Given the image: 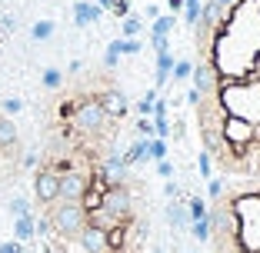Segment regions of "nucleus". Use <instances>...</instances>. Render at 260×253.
<instances>
[{
  "label": "nucleus",
  "instance_id": "26",
  "mask_svg": "<svg viewBox=\"0 0 260 253\" xmlns=\"http://www.w3.org/2000/svg\"><path fill=\"white\" fill-rule=\"evenodd\" d=\"M157 97H160L157 90H147L144 97L137 100V114H140V117H153V103H157Z\"/></svg>",
  "mask_w": 260,
  "mask_h": 253
},
{
  "label": "nucleus",
  "instance_id": "28",
  "mask_svg": "<svg viewBox=\"0 0 260 253\" xmlns=\"http://www.w3.org/2000/svg\"><path fill=\"white\" fill-rule=\"evenodd\" d=\"M40 80H44V87H47V90H60V84H63V74H60L57 67H47V70H44V77H40Z\"/></svg>",
  "mask_w": 260,
  "mask_h": 253
},
{
  "label": "nucleus",
  "instance_id": "34",
  "mask_svg": "<svg viewBox=\"0 0 260 253\" xmlns=\"http://www.w3.org/2000/svg\"><path fill=\"white\" fill-rule=\"evenodd\" d=\"M10 213H14V216H23V213H30V207H27V200H23V197L10 200Z\"/></svg>",
  "mask_w": 260,
  "mask_h": 253
},
{
  "label": "nucleus",
  "instance_id": "2",
  "mask_svg": "<svg viewBox=\"0 0 260 253\" xmlns=\"http://www.w3.org/2000/svg\"><path fill=\"white\" fill-rule=\"evenodd\" d=\"M44 216L50 220V230H54L57 240H74L87 223V210L77 200H54Z\"/></svg>",
  "mask_w": 260,
  "mask_h": 253
},
{
  "label": "nucleus",
  "instance_id": "11",
  "mask_svg": "<svg viewBox=\"0 0 260 253\" xmlns=\"http://www.w3.org/2000/svg\"><path fill=\"white\" fill-rule=\"evenodd\" d=\"M104 17V7H97L93 0H77L74 4V23L77 27H90Z\"/></svg>",
  "mask_w": 260,
  "mask_h": 253
},
{
  "label": "nucleus",
  "instance_id": "32",
  "mask_svg": "<svg viewBox=\"0 0 260 253\" xmlns=\"http://www.w3.org/2000/svg\"><path fill=\"white\" fill-rule=\"evenodd\" d=\"M204 100H207V97L197 90V87H190V90H187V103H190L193 110H200V107H204Z\"/></svg>",
  "mask_w": 260,
  "mask_h": 253
},
{
  "label": "nucleus",
  "instance_id": "8",
  "mask_svg": "<svg viewBox=\"0 0 260 253\" xmlns=\"http://www.w3.org/2000/svg\"><path fill=\"white\" fill-rule=\"evenodd\" d=\"M77 246L84 253H114L107 243V230H100V227H93V223H84V230L77 233Z\"/></svg>",
  "mask_w": 260,
  "mask_h": 253
},
{
  "label": "nucleus",
  "instance_id": "23",
  "mask_svg": "<svg viewBox=\"0 0 260 253\" xmlns=\"http://www.w3.org/2000/svg\"><path fill=\"white\" fill-rule=\"evenodd\" d=\"M190 70H193V60L177 57V60H174V70H170V77H174V80H190Z\"/></svg>",
  "mask_w": 260,
  "mask_h": 253
},
{
  "label": "nucleus",
  "instance_id": "42",
  "mask_svg": "<svg viewBox=\"0 0 260 253\" xmlns=\"http://www.w3.org/2000/svg\"><path fill=\"white\" fill-rule=\"evenodd\" d=\"M214 4H217V7H223V10H234L240 0H214Z\"/></svg>",
  "mask_w": 260,
  "mask_h": 253
},
{
  "label": "nucleus",
  "instance_id": "10",
  "mask_svg": "<svg viewBox=\"0 0 260 253\" xmlns=\"http://www.w3.org/2000/svg\"><path fill=\"white\" fill-rule=\"evenodd\" d=\"M97 100H100V107H104V114H107V117H123V114H127V107H130V100H127V93H123V90H104Z\"/></svg>",
  "mask_w": 260,
  "mask_h": 253
},
{
  "label": "nucleus",
  "instance_id": "33",
  "mask_svg": "<svg viewBox=\"0 0 260 253\" xmlns=\"http://www.w3.org/2000/svg\"><path fill=\"white\" fill-rule=\"evenodd\" d=\"M137 133L147 137V140L153 137V120H150V117H140V120H137Z\"/></svg>",
  "mask_w": 260,
  "mask_h": 253
},
{
  "label": "nucleus",
  "instance_id": "12",
  "mask_svg": "<svg viewBox=\"0 0 260 253\" xmlns=\"http://www.w3.org/2000/svg\"><path fill=\"white\" fill-rule=\"evenodd\" d=\"M167 223H170V230H187L190 227V213H187L184 200H170L167 203Z\"/></svg>",
  "mask_w": 260,
  "mask_h": 253
},
{
  "label": "nucleus",
  "instance_id": "6",
  "mask_svg": "<svg viewBox=\"0 0 260 253\" xmlns=\"http://www.w3.org/2000/svg\"><path fill=\"white\" fill-rule=\"evenodd\" d=\"M90 187H93V176L74 163L70 170H63V173H60V197H57V200H77V203H80L84 193L90 190Z\"/></svg>",
  "mask_w": 260,
  "mask_h": 253
},
{
  "label": "nucleus",
  "instance_id": "9",
  "mask_svg": "<svg viewBox=\"0 0 260 253\" xmlns=\"http://www.w3.org/2000/svg\"><path fill=\"white\" fill-rule=\"evenodd\" d=\"M190 80H193V87H197L204 97H210V93L217 90V67L214 63H193Z\"/></svg>",
  "mask_w": 260,
  "mask_h": 253
},
{
  "label": "nucleus",
  "instance_id": "13",
  "mask_svg": "<svg viewBox=\"0 0 260 253\" xmlns=\"http://www.w3.org/2000/svg\"><path fill=\"white\" fill-rule=\"evenodd\" d=\"M17 140H20L17 123L10 117H0V150H17Z\"/></svg>",
  "mask_w": 260,
  "mask_h": 253
},
{
  "label": "nucleus",
  "instance_id": "7",
  "mask_svg": "<svg viewBox=\"0 0 260 253\" xmlns=\"http://www.w3.org/2000/svg\"><path fill=\"white\" fill-rule=\"evenodd\" d=\"M34 197H37L44 207H50V203L60 197V173H57L50 163L34 173Z\"/></svg>",
  "mask_w": 260,
  "mask_h": 253
},
{
  "label": "nucleus",
  "instance_id": "44",
  "mask_svg": "<svg viewBox=\"0 0 260 253\" xmlns=\"http://www.w3.org/2000/svg\"><path fill=\"white\" fill-rule=\"evenodd\" d=\"M184 253H197V250H184Z\"/></svg>",
  "mask_w": 260,
  "mask_h": 253
},
{
  "label": "nucleus",
  "instance_id": "36",
  "mask_svg": "<svg viewBox=\"0 0 260 253\" xmlns=\"http://www.w3.org/2000/svg\"><path fill=\"white\" fill-rule=\"evenodd\" d=\"M107 10H114L117 17H127V14H130V4H127V0H110Z\"/></svg>",
  "mask_w": 260,
  "mask_h": 253
},
{
  "label": "nucleus",
  "instance_id": "18",
  "mask_svg": "<svg viewBox=\"0 0 260 253\" xmlns=\"http://www.w3.org/2000/svg\"><path fill=\"white\" fill-rule=\"evenodd\" d=\"M14 240H20V243H30L34 240V216L23 213L14 220Z\"/></svg>",
  "mask_w": 260,
  "mask_h": 253
},
{
  "label": "nucleus",
  "instance_id": "39",
  "mask_svg": "<svg viewBox=\"0 0 260 253\" xmlns=\"http://www.w3.org/2000/svg\"><path fill=\"white\" fill-rule=\"evenodd\" d=\"M164 197L167 200H180V187H177L174 180H167V184H164Z\"/></svg>",
  "mask_w": 260,
  "mask_h": 253
},
{
  "label": "nucleus",
  "instance_id": "4",
  "mask_svg": "<svg viewBox=\"0 0 260 253\" xmlns=\"http://www.w3.org/2000/svg\"><path fill=\"white\" fill-rule=\"evenodd\" d=\"M250 97L253 100H244L230 84L223 87V107L230 110V117H240V120L260 127V84H250Z\"/></svg>",
  "mask_w": 260,
  "mask_h": 253
},
{
  "label": "nucleus",
  "instance_id": "37",
  "mask_svg": "<svg viewBox=\"0 0 260 253\" xmlns=\"http://www.w3.org/2000/svg\"><path fill=\"white\" fill-rule=\"evenodd\" d=\"M157 176L170 180V176H174V163H170V160H157Z\"/></svg>",
  "mask_w": 260,
  "mask_h": 253
},
{
  "label": "nucleus",
  "instance_id": "27",
  "mask_svg": "<svg viewBox=\"0 0 260 253\" xmlns=\"http://www.w3.org/2000/svg\"><path fill=\"white\" fill-rule=\"evenodd\" d=\"M117 47H120V57H137L140 50H144V44H140L137 37H123V40H117Z\"/></svg>",
  "mask_w": 260,
  "mask_h": 253
},
{
  "label": "nucleus",
  "instance_id": "19",
  "mask_svg": "<svg viewBox=\"0 0 260 253\" xmlns=\"http://www.w3.org/2000/svg\"><path fill=\"white\" fill-rule=\"evenodd\" d=\"M184 203H187V213H190V220H200V216L210 213V203H207L204 197H187Z\"/></svg>",
  "mask_w": 260,
  "mask_h": 253
},
{
  "label": "nucleus",
  "instance_id": "40",
  "mask_svg": "<svg viewBox=\"0 0 260 253\" xmlns=\"http://www.w3.org/2000/svg\"><path fill=\"white\" fill-rule=\"evenodd\" d=\"M0 253H23V243L20 240H7V243H0Z\"/></svg>",
  "mask_w": 260,
  "mask_h": 253
},
{
  "label": "nucleus",
  "instance_id": "20",
  "mask_svg": "<svg viewBox=\"0 0 260 253\" xmlns=\"http://www.w3.org/2000/svg\"><path fill=\"white\" fill-rule=\"evenodd\" d=\"M147 157H150L153 163H157V160H167V140L150 137V140H147Z\"/></svg>",
  "mask_w": 260,
  "mask_h": 253
},
{
  "label": "nucleus",
  "instance_id": "25",
  "mask_svg": "<svg viewBox=\"0 0 260 253\" xmlns=\"http://www.w3.org/2000/svg\"><path fill=\"white\" fill-rule=\"evenodd\" d=\"M120 30H123V37H140L144 20H140V17H134V14H127V17H123V23H120Z\"/></svg>",
  "mask_w": 260,
  "mask_h": 253
},
{
  "label": "nucleus",
  "instance_id": "43",
  "mask_svg": "<svg viewBox=\"0 0 260 253\" xmlns=\"http://www.w3.org/2000/svg\"><path fill=\"white\" fill-rule=\"evenodd\" d=\"M167 7H170V14H177V10L184 7V0H167Z\"/></svg>",
  "mask_w": 260,
  "mask_h": 253
},
{
  "label": "nucleus",
  "instance_id": "24",
  "mask_svg": "<svg viewBox=\"0 0 260 253\" xmlns=\"http://www.w3.org/2000/svg\"><path fill=\"white\" fill-rule=\"evenodd\" d=\"M200 4H204V0H184L180 14H184V23H187V27H193V23H197V17H200Z\"/></svg>",
  "mask_w": 260,
  "mask_h": 253
},
{
  "label": "nucleus",
  "instance_id": "17",
  "mask_svg": "<svg viewBox=\"0 0 260 253\" xmlns=\"http://www.w3.org/2000/svg\"><path fill=\"white\" fill-rule=\"evenodd\" d=\"M177 27V17L174 14H160L157 20H150V37H170Z\"/></svg>",
  "mask_w": 260,
  "mask_h": 253
},
{
  "label": "nucleus",
  "instance_id": "29",
  "mask_svg": "<svg viewBox=\"0 0 260 253\" xmlns=\"http://www.w3.org/2000/svg\"><path fill=\"white\" fill-rule=\"evenodd\" d=\"M104 67H107V70H117V67H120V47H117V40H110V44H107V54H104Z\"/></svg>",
  "mask_w": 260,
  "mask_h": 253
},
{
  "label": "nucleus",
  "instance_id": "3",
  "mask_svg": "<svg viewBox=\"0 0 260 253\" xmlns=\"http://www.w3.org/2000/svg\"><path fill=\"white\" fill-rule=\"evenodd\" d=\"M100 210L110 213L117 223H130L134 216V193L127 184H107L100 190Z\"/></svg>",
  "mask_w": 260,
  "mask_h": 253
},
{
  "label": "nucleus",
  "instance_id": "15",
  "mask_svg": "<svg viewBox=\"0 0 260 253\" xmlns=\"http://www.w3.org/2000/svg\"><path fill=\"white\" fill-rule=\"evenodd\" d=\"M170 70H174V54H170V50L157 54V70H153V84L164 87V84L170 80Z\"/></svg>",
  "mask_w": 260,
  "mask_h": 253
},
{
  "label": "nucleus",
  "instance_id": "41",
  "mask_svg": "<svg viewBox=\"0 0 260 253\" xmlns=\"http://www.w3.org/2000/svg\"><path fill=\"white\" fill-rule=\"evenodd\" d=\"M144 17H147V20H157V17H160V7H157V4H147V7H144Z\"/></svg>",
  "mask_w": 260,
  "mask_h": 253
},
{
  "label": "nucleus",
  "instance_id": "30",
  "mask_svg": "<svg viewBox=\"0 0 260 253\" xmlns=\"http://www.w3.org/2000/svg\"><path fill=\"white\" fill-rule=\"evenodd\" d=\"M150 120H153V137L167 140L170 130H174V127H170V120H167V114H164V117H150Z\"/></svg>",
  "mask_w": 260,
  "mask_h": 253
},
{
  "label": "nucleus",
  "instance_id": "5",
  "mask_svg": "<svg viewBox=\"0 0 260 253\" xmlns=\"http://www.w3.org/2000/svg\"><path fill=\"white\" fill-rule=\"evenodd\" d=\"M257 130H260V127H253V123L240 120V117H223V120H220V140H223V143H230L234 150H237V154L244 150L247 143H253Z\"/></svg>",
  "mask_w": 260,
  "mask_h": 253
},
{
  "label": "nucleus",
  "instance_id": "16",
  "mask_svg": "<svg viewBox=\"0 0 260 253\" xmlns=\"http://www.w3.org/2000/svg\"><path fill=\"white\" fill-rule=\"evenodd\" d=\"M187 230H190V237L197 240V243H207V240L214 237V227H210V213L200 216V220H190V227H187Z\"/></svg>",
  "mask_w": 260,
  "mask_h": 253
},
{
  "label": "nucleus",
  "instance_id": "22",
  "mask_svg": "<svg viewBox=\"0 0 260 253\" xmlns=\"http://www.w3.org/2000/svg\"><path fill=\"white\" fill-rule=\"evenodd\" d=\"M197 173H200V180L214 176V157H210V150H200L197 154Z\"/></svg>",
  "mask_w": 260,
  "mask_h": 253
},
{
  "label": "nucleus",
  "instance_id": "38",
  "mask_svg": "<svg viewBox=\"0 0 260 253\" xmlns=\"http://www.w3.org/2000/svg\"><path fill=\"white\" fill-rule=\"evenodd\" d=\"M150 47L157 54H164V50H170V37H150Z\"/></svg>",
  "mask_w": 260,
  "mask_h": 253
},
{
  "label": "nucleus",
  "instance_id": "21",
  "mask_svg": "<svg viewBox=\"0 0 260 253\" xmlns=\"http://www.w3.org/2000/svg\"><path fill=\"white\" fill-rule=\"evenodd\" d=\"M54 30H57V27H54V20H37V23L30 27V37L44 44V40H50V37H54Z\"/></svg>",
  "mask_w": 260,
  "mask_h": 253
},
{
  "label": "nucleus",
  "instance_id": "31",
  "mask_svg": "<svg viewBox=\"0 0 260 253\" xmlns=\"http://www.w3.org/2000/svg\"><path fill=\"white\" fill-rule=\"evenodd\" d=\"M207 197H210V200H220L223 197V180L210 176V180H207Z\"/></svg>",
  "mask_w": 260,
  "mask_h": 253
},
{
  "label": "nucleus",
  "instance_id": "1",
  "mask_svg": "<svg viewBox=\"0 0 260 253\" xmlns=\"http://www.w3.org/2000/svg\"><path fill=\"white\" fill-rule=\"evenodd\" d=\"M60 117L70 120L77 133H84V137H100V133L107 130V120L110 117L104 114L97 97H80V100H70L60 107Z\"/></svg>",
  "mask_w": 260,
  "mask_h": 253
},
{
  "label": "nucleus",
  "instance_id": "35",
  "mask_svg": "<svg viewBox=\"0 0 260 253\" xmlns=\"http://www.w3.org/2000/svg\"><path fill=\"white\" fill-rule=\"evenodd\" d=\"M20 110H23V100H17V97H7V100H4V114H20Z\"/></svg>",
  "mask_w": 260,
  "mask_h": 253
},
{
  "label": "nucleus",
  "instance_id": "14",
  "mask_svg": "<svg viewBox=\"0 0 260 253\" xmlns=\"http://www.w3.org/2000/svg\"><path fill=\"white\" fill-rule=\"evenodd\" d=\"M123 163H127V167H137V163H144V160H150V157H147V137H140V140H134V143L127 147V150H123Z\"/></svg>",
  "mask_w": 260,
  "mask_h": 253
}]
</instances>
